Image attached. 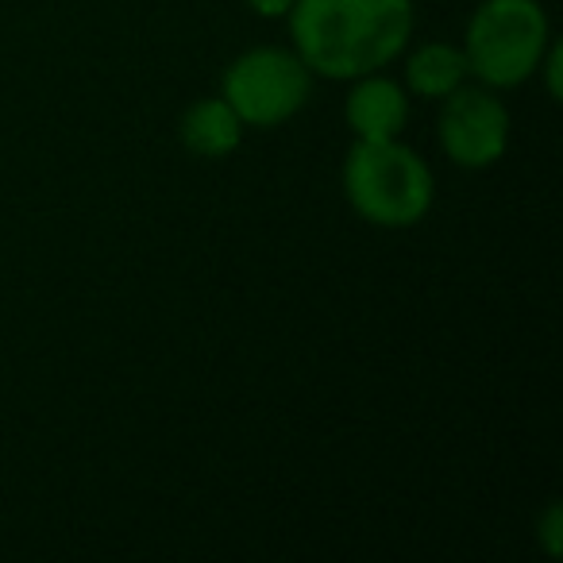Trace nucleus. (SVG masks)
<instances>
[{"instance_id":"obj_6","label":"nucleus","mask_w":563,"mask_h":563,"mask_svg":"<svg viewBox=\"0 0 563 563\" xmlns=\"http://www.w3.org/2000/svg\"><path fill=\"white\" fill-rule=\"evenodd\" d=\"M409 101L401 93V86L375 74H363L360 86L347 97V124L355 128L360 140H398V132L406 128Z\"/></svg>"},{"instance_id":"obj_11","label":"nucleus","mask_w":563,"mask_h":563,"mask_svg":"<svg viewBox=\"0 0 563 563\" xmlns=\"http://www.w3.org/2000/svg\"><path fill=\"white\" fill-rule=\"evenodd\" d=\"M548 89H552V97L560 93V47H552V55H548Z\"/></svg>"},{"instance_id":"obj_2","label":"nucleus","mask_w":563,"mask_h":563,"mask_svg":"<svg viewBox=\"0 0 563 563\" xmlns=\"http://www.w3.org/2000/svg\"><path fill=\"white\" fill-rule=\"evenodd\" d=\"M347 201L383 228H409L432 205V174L398 140H360L344 163Z\"/></svg>"},{"instance_id":"obj_3","label":"nucleus","mask_w":563,"mask_h":563,"mask_svg":"<svg viewBox=\"0 0 563 563\" xmlns=\"http://www.w3.org/2000/svg\"><path fill=\"white\" fill-rule=\"evenodd\" d=\"M548 47V20L537 0H483L467 24V66L486 86H521Z\"/></svg>"},{"instance_id":"obj_4","label":"nucleus","mask_w":563,"mask_h":563,"mask_svg":"<svg viewBox=\"0 0 563 563\" xmlns=\"http://www.w3.org/2000/svg\"><path fill=\"white\" fill-rule=\"evenodd\" d=\"M309 97V66L298 51L258 47L235 58L224 74V101L243 124L271 128L290 120Z\"/></svg>"},{"instance_id":"obj_8","label":"nucleus","mask_w":563,"mask_h":563,"mask_svg":"<svg viewBox=\"0 0 563 563\" xmlns=\"http://www.w3.org/2000/svg\"><path fill=\"white\" fill-rule=\"evenodd\" d=\"M467 74H471L467 55H463L460 47H448V43H424V47H417L413 55H409V66H406L409 89L421 97H437V101L455 93Z\"/></svg>"},{"instance_id":"obj_10","label":"nucleus","mask_w":563,"mask_h":563,"mask_svg":"<svg viewBox=\"0 0 563 563\" xmlns=\"http://www.w3.org/2000/svg\"><path fill=\"white\" fill-rule=\"evenodd\" d=\"M555 525H560V506L548 509V525H544V540H548V552H560V540H555Z\"/></svg>"},{"instance_id":"obj_1","label":"nucleus","mask_w":563,"mask_h":563,"mask_svg":"<svg viewBox=\"0 0 563 563\" xmlns=\"http://www.w3.org/2000/svg\"><path fill=\"white\" fill-rule=\"evenodd\" d=\"M286 16L309 74L336 81L383 70L413 32L409 0H294Z\"/></svg>"},{"instance_id":"obj_7","label":"nucleus","mask_w":563,"mask_h":563,"mask_svg":"<svg viewBox=\"0 0 563 563\" xmlns=\"http://www.w3.org/2000/svg\"><path fill=\"white\" fill-rule=\"evenodd\" d=\"M243 140V120L232 112V104L224 97H212V101H197L194 109L181 120V143H186L194 155L220 158L232 155Z\"/></svg>"},{"instance_id":"obj_9","label":"nucleus","mask_w":563,"mask_h":563,"mask_svg":"<svg viewBox=\"0 0 563 563\" xmlns=\"http://www.w3.org/2000/svg\"><path fill=\"white\" fill-rule=\"evenodd\" d=\"M247 4L263 16H286L294 9V0H247Z\"/></svg>"},{"instance_id":"obj_5","label":"nucleus","mask_w":563,"mask_h":563,"mask_svg":"<svg viewBox=\"0 0 563 563\" xmlns=\"http://www.w3.org/2000/svg\"><path fill=\"white\" fill-rule=\"evenodd\" d=\"M440 143L448 158L467 170L498 163L509 143V112L486 89H455L440 109Z\"/></svg>"}]
</instances>
